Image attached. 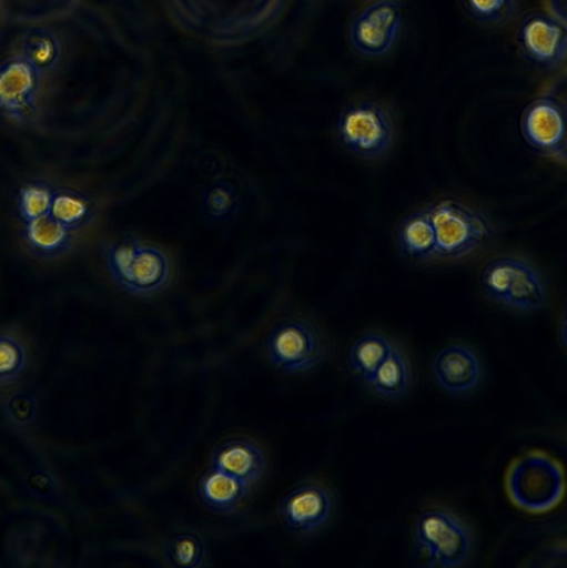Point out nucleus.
<instances>
[{
  "label": "nucleus",
  "mask_w": 567,
  "mask_h": 568,
  "mask_svg": "<svg viewBox=\"0 0 567 568\" xmlns=\"http://www.w3.org/2000/svg\"><path fill=\"white\" fill-rule=\"evenodd\" d=\"M103 257L112 281L129 294L151 296L171 281V258L156 244L123 236L107 244Z\"/></svg>",
  "instance_id": "1"
},
{
  "label": "nucleus",
  "mask_w": 567,
  "mask_h": 568,
  "mask_svg": "<svg viewBox=\"0 0 567 568\" xmlns=\"http://www.w3.org/2000/svg\"><path fill=\"white\" fill-rule=\"evenodd\" d=\"M417 557L431 567H460L472 557L474 536L456 514L441 506L422 509L413 524Z\"/></svg>",
  "instance_id": "2"
},
{
  "label": "nucleus",
  "mask_w": 567,
  "mask_h": 568,
  "mask_svg": "<svg viewBox=\"0 0 567 568\" xmlns=\"http://www.w3.org/2000/svg\"><path fill=\"white\" fill-rule=\"evenodd\" d=\"M437 244V258L457 261L483 251L494 240V229L480 212L455 199L427 206Z\"/></svg>",
  "instance_id": "3"
},
{
  "label": "nucleus",
  "mask_w": 567,
  "mask_h": 568,
  "mask_svg": "<svg viewBox=\"0 0 567 568\" xmlns=\"http://www.w3.org/2000/svg\"><path fill=\"white\" fill-rule=\"evenodd\" d=\"M505 489L518 508L544 513L561 499L565 477L560 464L541 450H529L515 458L505 475Z\"/></svg>",
  "instance_id": "4"
},
{
  "label": "nucleus",
  "mask_w": 567,
  "mask_h": 568,
  "mask_svg": "<svg viewBox=\"0 0 567 568\" xmlns=\"http://www.w3.org/2000/svg\"><path fill=\"white\" fill-rule=\"evenodd\" d=\"M335 132L338 143L364 160L384 155L394 140V123L386 108L373 101L347 105L338 115Z\"/></svg>",
  "instance_id": "5"
},
{
  "label": "nucleus",
  "mask_w": 567,
  "mask_h": 568,
  "mask_svg": "<svg viewBox=\"0 0 567 568\" xmlns=\"http://www.w3.org/2000/svg\"><path fill=\"white\" fill-rule=\"evenodd\" d=\"M265 348L269 362L290 374L310 372L325 356V344L318 331L300 318L277 323L266 337Z\"/></svg>",
  "instance_id": "6"
},
{
  "label": "nucleus",
  "mask_w": 567,
  "mask_h": 568,
  "mask_svg": "<svg viewBox=\"0 0 567 568\" xmlns=\"http://www.w3.org/2000/svg\"><path fill=\"white\" fill-rule=\"evenodd\" d=\"M42 75L20 55L0 63V116L29 125L41 112Z\"/></svg>",
  "instance_id": "7"
},
{
  "label": "nucleus",
  "mask_w": 567,
  "mask_h": 568,
  "mask_svg": "<svg viewBox=\"0 0 567 568\" xmlns=\"http://www.w3.org/2000/svg\"><path fill=\"white\" fill-rule=\"evenodd\" d=\"M520 131L526 142L539 153L557 161L566 160V109L555 97L533 100L522 114Z\"/></svg>",
  "instance_id": "8"
},
{
  "label": "nucleus",
  "mask_w": 567,
  "mask_h": 568,
  "mask_svg": "<svg viewBox=\"0 0 567 568\" xmlns=\"http://www.w3.org/2000/svg\"><path fill=\"white\" fill-rule=\"evenodd\" d=\"M334 496L318 481H304L291 489L280 504V518L287 530L297 536L320 531L331 519Z\"/></svg>",
  "instance_id": "9"
},
{
  "label": "nucleus",
  "mask_w": 567,
  "mask_h": 568,
  "mask_svg": "<svg viewBox=\"0 0 567 568\" xmlns=\"http://www.w3.org/2000/svg\"><path fill=\"white\" fill-rule=\"evenodd\" d=\"M403 21L401 6L394 0H378L365 7L352 21L350 39L354 49L366 57H381L393 45Z\"/></svg>",
  "instance_id": "10"
},
{
  "label": "nucleus",
  "mask_w": 567,
  "mask_h": 568,
  "mask_svg": "<svg viewBox=\"0 0 567 568\" xmlns=\"http://www.w3.org/2000/svg\"><path fill=\"white\" fill-rule=\"evenodd\" d=\"M518 44L530 63L540 68L557 67L566 57L565 23L549 14L528 13L519 23Z\"/></svg>",
  "instance_id": "11"
},
{
  "label": "nucleus",
  "mask_w": 567,
  "mask_h": 568,
  "mask_svg": "<svg viewBox=\"0 0 567 568\" xmlns=\"http://www.w3.org/2000/svg\"><path fill=\"white\" fill-rule=\"evenodd\" d=\"M437 384L454 395L474 390L480 383L483 368L473 348L460 343L446 345L436 354L432 364Z\"/></svg>",
  "instance_id": "12"
},
{
  "label": "nucleus",
  "mask_w": 567,
  "mask_h": 568,
  "mask_svg": "<svg viewBox=\"0 0 567 568\" xmlns=\"http://www.w3.org/2000/svg\"><path fill=\"white\" fill-rule=\"evenodd\" d=\"M210 467L240 479L251 488L265 473L266 456L255 440L232 436L215 446L210 457Z\"/></svg>",
  "instance_id": "13"
},
{
  "label": "nucleus",
  "mask_w": 567,
  "mask_h": 568,
  "mask_svg": "<svg viewBox=\"0 0 567 568\" xmlns=\"http://www.w3.org/2000/svg\"><path fill=\"white\" fill-rule=\"evenodd\" d=\"M20 240L24 250L34 258L55 261L72 251L75 233L47 214L21 224Z\"/></svg>",
  "instance_id": "14"
},
{
  "label": "nucleus",
  "mask_w": 567,
  "mask_h": 568,
  "mask_svg": "<svg viewBox=\"0 0 567 568\" xmlns=\"http://www.w3.org/2000/svg\"><path fill=\"white\" fill-rule=\"evenodd\" d=\"M249 491L245 483L213 467L201 475L196 485L201 504L211 513L225 517L241 511Z\"/></svg>",
  "instance_id": "15"
},
{
  "label": "nucleus",
  "mask_w": 567,
  "mask_h": 568,
  "mask_svg": "<svg viewBox=\"0 0 567 568\" xmlns=\"http://www.w3.org/2000/svg\"><path fill=\"white\" fill-rule=\"evenodd\" d=\"M396 242L401 253L412 261L426 263L437 258L436 236L427 207L402 220Z\"/></svg>",
  "instance_id": "16"
},
{
  "label": "nucleus",
  "mask_w": 567,
  "mask_h": 568,
  "mask_svg": "<svg viewBox=\"0 0 567 568\" xmlns=\"http://www.w3.org/2000/svg\"><path fill=\"white\" fill-rule=\"evenodd\" d=\"M412 379L411 362L406 354L395 346L364 383L376 396L396 400L407 394Z\"/></svg>",
  "instance_id": "17"
},
{
  "label": "nucleus",
  "mask_w": 567,
  "mask_h": 568,
  "mask_svg": "<svg viewBox=\"0 0 567 568\" xmlns=\"http://www.w3.org/2000/svg\"><path fill=\"white\" fill-rule=\"evenodd\" d=\"M48 214L77 234L94 222L97 206L93 199L81 190L55 187Z\"/></svg>",
  "instance_id": "18"
},
{
  "label": "nucleus",
  "mask_w": 567,
  "mask_h": 568,
  "mask_svg": "<svg viewBox=\"0 0 567 568\" xmlns=\"http://www.w3.org/2000/svg\"><path fill=\"white\" fill-rule=\"evenodd\" d=\"M18 55L29 62L41 75L52 72L60 63L62 44L58 34L44 27L26 31L19 40Z\"/></svg>",
  "instance_id": "19"
},
{
  "label": "nucleus",
  "mask_w": 567,
  "mask_h": 568,
  "mask_svg": "<svg viewBox=\"0 0 567 568\" xmlns=\"http://www.w3.org/2000/svg\"><path fill=\"white\" fill-rule=\"evenodd\" d=\"M396 345L386 335L369 332L361 335L350 349V366L365 382Z\"/></svg>",
  "instance_id": "20"
},
{
  "label": "nucleus",
  "mask_w": 567,
  "mask_h": 568,
  "mask_svg": "<svg viewBox=\"0 0 567 568\" xmlns=\"http://www.w3.org/2000/svg\"><path fill=\"white\" fill-rule=\"evenodd\" d=\"M545 300L546 290L539 273L523 260L504 305L520 312H531L540 308Z\"/></svg>",
  "instance_id": "21"
},
{
  "label": "nucleus",
  "mask_w": 567,
  "mask_h": 568,
  "mask_svg": "<svg viewBox=\"0 0 567 568\" xmlns=\"http://www.w3.org/2000/svg\"><path fill=\"white\" fill-rule=\"evenodd\" d=\"M55 186L41 178L29 179L18 187L14 212L20 224L37 220L49 213Z\"/></svg>",
  "instance_id": "22"
},
{
  "label": "nucleus",
  "mask_w": 567,
  "mask_h": 568,
  "mask_svg": "<svg viewBox=\"0 0 567 568\" xmlns=\"http://www.w3.org/2000/svg\"><path fill=\"white\" fill-rule=\"evenodd\" d=\"M522 261L513 255H503L485 265L480 276V287L489 300L505 303Z\"/></svg>",
  "instance_id": "23"
},
{
  "label": "nucleus",
  "mask_w": 567,
  "mask_h": 568,
  "mask_svg": "<svg viewBox=\"0 0 567 568\" xmlns=\"http://www.w3.org/2000/svg\"><path fill=\"white\" fill-rule=\"evenodd\" d=\"M239 197L234 186L226 181L213 182L202 194V211L210 222L225 224L239 210Z\"/></svg>",
  "instance_id": "24"
},
{
  "label": "nucleus",
  "mask_w": 567,
  "mask_h": 568,
  "mask_svg": "<svg viewBox=\"0 0 567 568\" xmlns=\"http://www.w3.org/2000/svg\"><path fill=\"white\" fill-rule=\"evenodd\" d=\"M165 555L172 566L199 568L205 565L206 547L198 535L183 531L169 539Z\"/></svg>",
  "instance_id": "25"
},
{
  "label": "nucleus",
  "mask_w": 567,
  "mask_h": 568,
  "mask_svg": "<svg viewBox=\"0 0 567 568\" xmlns=\"http://www.w3.org/2000/svg\"><path fill=\"white\" fill-rule=\"evenodd\" d=\"M468 14L485 26H502L516 13L517 0H463Z\"/></svg>",
  "instance_id": "26"
},
{
  "label": "nucleus",
  "mask_w": 567,
  "mask_h": 568,
  "mask_svg": "<svg viewBox=\"0 0 567 568\" xmlns=\"http://www.w3.org/2000/svg\"><path fill=\"white\" fill-rule=\"evenodd\" d=\"M23 358L21 344L10 335L0 334V378L17 374Z\"/></svg>",
  "instance_id": "27"
}]
</instances>
